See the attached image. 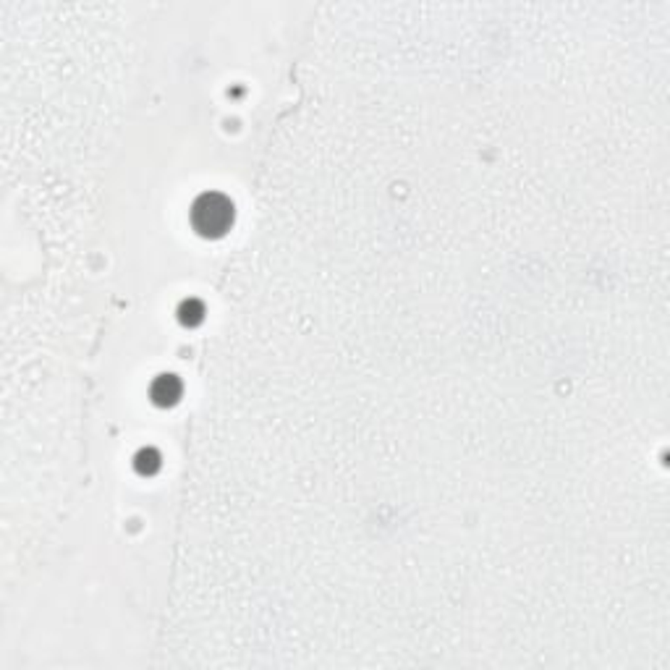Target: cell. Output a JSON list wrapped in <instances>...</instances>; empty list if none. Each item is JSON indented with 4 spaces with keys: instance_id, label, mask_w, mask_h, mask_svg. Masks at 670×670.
I'll use <instances>...</instances> for the list:
<instances>
[{
    "instance_id": "obj_2",
    "label": "cell",
    "mask_w": 670,
    "mask_h": 670,
    "mask_svg": "<svg viewBox=\"0 0 670 670\" xmlns=\"http://www.w3.org/2000/svg\"><path fill=\"white\" fill-rule=\"evenodd\" d=\"M178 396H181V382H178L176 377L165 375V377H160L157 382H155L152 398L157 401V404H173Z\"/></svg>"
},
{
    "instance_id": "obj_3",
    "label": "cell",
    "mask_w": 670,
    "mask_h": 670,
    "mask_svg": "<svg viewBox=\"0 0 670 670\" xmlns=\"http://www.w3.org/2000/svg\"><path fill=\"white\" fill-rule=\"evenodd\" d=\"M181 320H184L186 325H194L202 320V304L199 301H189V304H184V309H181Z\"/></svg>"
},
{
    "instance_id": "obj_1",
    "label": "cell",
    "mask_w": 670,
    "mask_h": 670,
    "mask_svg": "<svg viewBox=\"0 0 670 670\" xmlns=\"http://www.w3.org/2000/svg\"><path fill=\"white\" fill-rule=\"evenodd\" d=\"M194 226L204 236H223L234 223V207L226 197L220 194H204L194 204Z\"/></svg>"
}]
</instances>
